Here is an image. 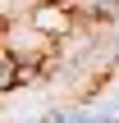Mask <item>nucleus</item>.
<instances>
[{"label":"nucleus","mask_w":119,"mask_h":123,"mask_svg":"<svg viewBox=\"0 0 119 123\" xmlns=\"http://www.w3.org/2000/svg\"><path fill=\"white\" fill-rule=\"evenodd\" d=\"M41 123H115V114H69V119H41Z\"/></svg>","instance_id":"obj_1"},{"label":"nucleus","mask_w":119,"mask_h":123,"mask_svg":"<svg viewBox=\"0 0 119 123\" xmlns=\"http://www.w3.org/2000/svg\"><path fill=\"white\" fill-rule=\"evenodd\" d=\"M9 78H14V73H9V68H5V59H0V87H5Z\"/></svg>","instance_id":"obj_2"}]
</instances>
